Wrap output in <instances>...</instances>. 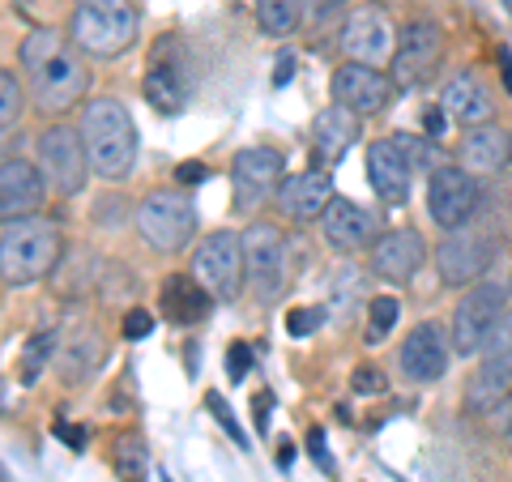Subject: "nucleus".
<instances>
[{
  "label": "nucleus",
  "mask_w": 512,
  "mask_h": 482,
  "mask_svg": "<svg viewBox=\"0 0 512 482\" xmlns=\"http://www.w3.org/2000/svg\"><path fill=\"white\" fill-rule=\"evenodd\" d=\"M18 56H22L26 82H30V99H35L43 116H60V111H69L86 99V90H90L86 52L69 35L30 30Z\"/></svg>",
  "instance_id": "nucleus-1"
},
{
  "label": "nucleus",
  "mask_w": 512,
  "mask_h": 482,
  "mask_svg": "<svg viewBox=\"0 0 512 482\" xmlns=\"http://www.w3.org/2000/svg\"><path fill=\"white\" fill-rule=\"evenodd\" d=\"M82 141H86V158L94 175L103 180H128L137 163V124L128 116V107L111 94L86 99L82 111Z\"/></svg>",
  "instance_id": "nucleus-2"
},
{
  "label": "nucleus",
  "mask_w": 512,
  "mask_h": 482,
  "mask_svg": "<svg viewBox=\"0 0 512 482\" xmlns=\"http://www.w3.org/2000/svg\"><path fill=\"white\" fill-rule=\"evenodd\" d=\"M64 261V235L47 218H18L0 227V282L5 286H30L52 278Z\"/></svg>",
  "instance_id": "nucleus-3"
},
{
  "label": "nucleus",
  "mask_w": 512,
  "mask_h": 482,
  "mask_svg": "<svg viewBox=\"0 0 512 482\" xmlns=\"http://www.w3.org/2000/svg\"><path fill=\"white\" fill-rule=\"evenodd\" d=\"M141 35L133 0H77L69 13V39L94 60H116Z\"/></svg>",
  "instance_id": "nucleus-4"
},
{
  "label": "nucleus",
  "mask_w": 512,
  "mask_h": 482,
  "mask_svg": "<svg viewBox=\"0 0 512 482\" xmlns=\"http://www.w3.org/2000/svg\"><path fill=\"white\" fill-rule=\"evenodd\" d=\"M137 235L150 252L175 256L184 252L192 239H197V210H192V197L180 188H154L141 197V205L133 210Z\"/></svg>",
  "instance_id": "nucleus-5"
},
{
  "label": "nucleus",
  "mask_w": 512,
  "mask_h": 482,
  "mask_svg": "<svg viewBox=\"0 0 512 482\" xmlns=\"http://www.w3.org/2000/svg\"><path fill=\"white\" fill-rule=\"evenodd\" d=\"M35 158L47 180V192H56V197H77L86 188V175L94 171L86 158L82 128H69V124H47L39 133Z\"/></svg>",
  "instance_id": "nucleus-6"
},
{
  "label": "nucleus",
  "mask_w": 512,
  "mask_h": 482,
  "mask_svg": "<svg viewBox=\"0 0 512 482\" xmlns=\"http://www.w3.org/2000/svg\"><path fill=\"white\" fill-rule=\"evenodd\" d=\"M192 278L222 303H235L244 295L248 278H244V244H239V235L235 231L205 235L197 252H192Z\"/></svg>",
  "instance_id": "nucleus-7"
},
{
  "label": "nucleus",
  "mask_w": 512,
  "mask_h": 482,
  "mask_svg": "<svg viewBox=\"0 0 512 482\" xmlns=\"http://www.w3.org/2000/svg\"><path fill=\"white\" fill-rule=\"evenodd\" d=\"M239 244H244V278H248V291L256 299H278L282 286H286V239L274 222H248L244 235H239Z\"/></svg>",
  "instance_id": "nucleus-8"
},
{
  "label": "nucleus",
  "mask_w": 512,
  "mask_h": 482,
  "mask_svg": "<svg viewBox=\"0 0 512 482\" xmlns=\"http://www.w3.org/2000/svg\"><path fill=\"white\" fill-rule=\"evenodd\" d=\"M508 312V291L495 282H478L470 286L466 295H461L457 312H453V350L457 355H478V350H487L495 325L504 320Z\"/></svg>",
  "instance_id": "nucleus-9"
},
{
  "label": "nucleus",
  "mask_w": 512,
  "mask_h": 482,
  "mask_svg": "<svg viewBox=\"0 0 512 482\" xmlns=\"http://www.w3.org/2000/svg\"><path fill=\"white\" fill-rule=\"evenodd\" d=\"M282 171H286V158L274 146H244L231 158V192H235V210L239 214H252L261 210L265 201L278 197V184H282Z\"/></svg>",
  "instance_id": "nucleus-10"
},
{
  "label": "nucleus",
  "mask_w": 512,
  "mask_h": 482,
  "mask_svg": "<svg viewBox=\"0 0 512 482\" xmlns=\"http://www.w3.org/2000/svg\"><path fill=\"white\" fill-rule=\"evenodd\" d=\"M444 60V35L436 22L414 18L397 30V52H393V82L397 90L423 86Z\"/></svg>",
  "instance_id": "nucleus-11"
},
{
  "label": "nucleus",
  "mask_w": 512,
  "mask_h": 482,
  "mask_svg": "<svg viewBox=\"0 0 512 482\" xmlns=\"http://www.w3.org/2000/svg\"><path fill=\"white\" fill-rule=\"evenodd\" d=\"M338 43H342L346 60L376 64V69H384V64H393L397 30H393V22H389V13H384V9H376V5H359V9L342 22Z\"/></svg>",
  "instance_id": "nucleus-12"
},
{
  "label": "nucleus",
  "mask_w": 512,
  "mask_h": 482,
  "mask_svg": "<svg viewBox=\"0 0 512 482\" xmlns=\"http://www.w3.org/2000/svg\"><path fill=\"white\" fill-rule=\"evenodd\" d=\"M478 210V184L466 167H436L427 180V214L436 227L457 231Z\"/></svg>",
  "instance_id": "nucleus-13"
},
{
  "label": "nucleus",
  "mask_w": 512,
  "mask_h": 482,
  "mask_svg": "<svg viewBox=\"0 0 512 482\" xmlns=\"http://www.w3.org/2000/svg\"><path fill=\"white\" fill-rule=\"evenodd\" d=\"M491 261H495V244L474 227L448 231V239L436 248V269L444 286H478L483 273L491 269Z\"/></svg>",
  "instance_id": "nucleus-14"
},
{
  "label": "nucleus",
  "mask_w": 512,
  "mask_h": 482,
  "mask_svg": "<svg viewBox=\"0 0 512 482\" xmlns=\"http://www.w3.org/2000/svg\"><path fill=\"white\" fill-rule=\"evenodd\" d=\"M393 90L397 82L384 77L376 64H359V60H346L338 73H333V103L350 107L355 116H376L393 103Z\"/></svg>",
  "instance_id": "nucleus-15"
},
{
  "label": "nucleus",
  "mask_w": 512,
  "mask_h": 482,
  "mask_svg": "<svg viewBox=\"0 0 512 482\" xmlns=\"http://www.w3.org/2000/svg\"><path fill=\"white\" fill-rule=\"evenodd\" d=\"M43 201H47V180L39 163H26V158L0 163V227L18 218H35Z\"/></svg>",
  "instance_id": "nucleus-16"
},
{
  "label": "nucleus",
  "mask_w": 512,
  "mask_h": 482,
  "mask_svg": "<svg viewBox=\"0 0 512 482\" xmlns=\"http://www.w3.org/2000/svg\"><path fill=\"white\" fill-rule=\"evenodd\" d=\"M146 99L154 111H163V116H175V111H184L188 103V73H184V56H180V43L175 39H163L158 43V52L150 56V69H146Z\"/></svg>",
  "instance_id": "nucleus-17"
},
{
  "label": "nucleus",
  "mask_w": 512,
  "mask_h": 482,
  "mask_svg": "<svg viewBox=\"0 0 512 482\" xmlns=\"http://www.w3.org/2000/svg\"><path fill=\"white\" fill-rule=\"evenodd\" d=\"M320 222H325V239L338 252H359V248H372L380 239V218L376 210H367V205L350 201V197H333L325 205V214H320Z\"/></svg>",
  "instance_id": "nucleus-18"
},
{
  "label": "nucleus",
  "mask_w": 512,
  "mask_h": 482,
  "mask_svg": "<svg viewBox=\"0 0 512 482\" xmlns=\"http://www.w3.org/2000/svg\"><path fill=\"white\" fill-rule=\"evenodd\" d=\"M397 363H402V376H410L414 384H431L448 372V337L440 325H414L406 333L402 350H397Z\"/></svg>",
  "instance_id": "nucleus-19"
},
{
  "label": "nucleus",
  "mask_w": 512,
  "mask_h": 482,
  "mask_svg": "<svg viewBox=\"0 0 512 482\" xmlns=\"http://www.w3.org/2000/svg\"><path fill=\"white\" fill-rule=\"evenodd\" d=\"M367 180H372V192L384 205H406L410 180H414L406 150L397 141H372L367 146Z\"/></svg>",
  "instance_id": "nucleus-20"
},
{
  "label": "nucleus",
  "mask_w": 512,
  "mask_h": 482,
  "mask_svg": "<svg viewBox=\"0 0 512 482\" xmlns=\"http://www.w3.org/2000/svg\"><path fill=\"white\" fill-rule=\"evenodd\" d=\"M423 256H427V248H423L419 231H410V227L384 231L372 244V273L384 282H410L414 273H419Z\"/></svg>",
  "instance_id": "nucleus-21"
},
{
  "label": "nucleus",
  "mask_w": 512,
  "mask_h": 482,
  "mask_svg": "<svg viewBox=\"0 0 512 482\" xmlns=\"http://www.w3.org/2000/svg\"><path fill=\"white\" fill-rule=\"evenodd\" d=\"M333 201V180L329 171H299L291 180L278 184L274 205L291 218V222H316L325 214V205Z\"/></svg>",
  "instance_id": "nucleus-22"
},
{
  "label": "nucleus",
  "mask_w": 512,
  "mask_h": 482,
  "mask_svg": "<svg viewBox=\"0 0 512 482\" xmlns=\"http://www.w3.org/2000/svg\"><path fill=\"white\" fill-rule=\"evenodd\" d=\"M440 107H444V116L448 120H457V124H491L495 116V103H491V90L478 82L474 73H457V77H448L444 90H440Z\"/></svg>",
  "instance_id": "nucleus-23"
},
{
  "label": "nucleus",
  "mask_w": 512,
  "mask_h": 482,
  "mask_svg": "<svg viewBox=\"0 0 512 482\" xmlns=\"http://www.w3.org/2000/svg\"><path fill=\"white\" fill-rule=\"evenodd\" d=\"M512 397V355H487V363L466 380V410L491 414Z\"/></svg>",
  "instance_id": "nucleus-24"
},
{
  "label": "nucleus",
  "mask_w": 512,
  "mask_h": 482,
  "mask_svg": "<svg viewBox=\"0 0 512 482\" xmlns=\"http://www.w3.org/2000/svg\"><path fill=\"white\" fill-rule=\"evenodd\" d=\"M512 158V137L500 133L495 124H474L466 137H461V167L470 175H495L504 171Z\"/></svg>",
  "instance_id": "nucleus-25"
},
{
  "label": "nucleus",
  "mask_w": 512,
  "mask_h": 482,
  "mask_svg": "<svg viewBox=\"0 0 512 482\" xmlns=\"http://www.w3.org/2000/svg\"><path fill=\"white\" fill-rule=\"evenodd\" d=\"M158 303H163V316L171 320V325H197V320L210 316L214 295L205 291L192 273H171V278L163 282V295H158Z\"/></svg>",
  "instance_id": "nucleus-26"
},
{
  "label": "nucleus",
  "mask_w": 512,
  "mask_h": 482,
  "mask_svg": "<svg viewBox=\"0 0 512 482\" xmlns=\"http://www.w3.org/2000/svg\"><path fill=\"white\" fill-rule=\"evenodd\" d=\"M359 120L363 116H355V111L342 107V103H333L316 116V154L325 158V167H333L359 141Z\"/></svg>",
  "instance_id": "nucleus-27"
},
{
  "label": "nucleus",
  "mask_w": 512,
  "mask_h": 482,
  "mask_svg": "<svg viewBox=\"0 0 512 482\" xmlns=\"http://www.w3.org/2000/svg\"><path fill=\"white\" fill-rule=\"evenodd\" d=\"M99 363H103V337H99V329H77L69 342L60 346V376L69 384L94 376V372H99Z\"/></svg>",
  "instance_id": "nucleus-28"
},
{
  "label": "nucleus",
  "mask_w": 512,
  "mask_h": 482,
  "mask_svg": "<svg viewBox=\"0 0 512 482\" xmlns=\"http://www.w3.org/2000/svg\"><path fill=\"white\" fill-rule=\"evenodd\" d=\"M256 5V22L269 39H286L295 35L299 22H303V9H308V0H252Z\"/></svg>",
  "instance_id": "nucleus-29"
},
{
  "label": "nucleus",
  "mask_w": 512,
  "mask_h": 482,
  "mask_svg": "<svg viewBox=\"0 0 512 482\" xmlns=\"http://www.w3.org/2000/svg\"><path fill=\"white\" fill-rule=\"evenodd\" d=\"M116 470L124 482H146L150 470V448L141 436H120L116 440Z\"/></svg>",
  "instance_id": "nucleus-30"
},
{
  "label": "nucleus",
  "mask_w": 512,
  "mask_h": 482,
  "mask_svg": "<svg viewBox=\"0 0 512 482\" xmlns=\"http://www.w3.org/2000/svg\"><path fill=\"white\" fill-rule=\"evenodd\" d=\"M94 282H99V295H103L107 303L133 299V295H137V278H133V269H128V265H103V273H99Z\"/></svg>",
  "instance_id": "nucleus-31"
},
{
  "label": "nucleus",
  "mask_w": 512,
  "mask_h": 482,
  "mask_svg": "<svg viewBox=\"0 0 512 482\" xmlns=\"http://www.w3.org/2000/svg\"><path fill=\"white\" fill-rule=\"evenodd\" d=\"M397 316H402V303H397L393 295H380V299H372V308H367V342L376 346L380 337L397 325Z\"/></svg>",
  "instance_id": "nucleus-32"
},
{
  "label": "nucleus",
  "mask_w": 512,
  "mask_h": 482,
  "mask_svg": "<svg viewBox=\"0 0 512 482\" xmlns=\"http://www.w3.org/2000/svg\"><path fill=\"white\" fill-rule=\"evenodd\" d=\"M22 107H26L22 82H18V77H13L9 69H0V128L18 124V120H22Z\"/></svg>",
  "instance_id": "nucleus-33"
},
{
  "label": "nucleus",
  "mask_w": 512,
  "mask_h": 482,
  "mask_svg": "<svg viewBox=\"0 0 512 482\" xmlns=\"http://www.w3.org/2000/svg\"><path fill=\"white\" fill-rule=\"evenodd\" d=\"M52 350H56V333H35V337H30V350H26V363H22V380L26 384L39 380L43 363L52 359Z\"/></svg>",
  "instance_id": "nucleus-34"
},
{
  "label": "nucleus",
  "mask_w": 512,
  "mask_h": 482,
  "mask_svg": "<svg viewBox=\"0 0 512 482\" xmlns=\"http://www.w3.org/2000/svg\"><path fill=\"white\" fill-rule=\"evenodd\" d=\"M325 325V308H291L286 312V333L291 337H308Z\"/></svg>",
  "instance_id": "nucleus-35"
},
{
  "label": "nucleus",
  "mask_w": 512,
  "mask_h": 482,
  "mask_svg": "<svg viewBox=\"0 0 512 482\" xmlns=\"http://www.w3.org/2000/svg\"><path fill=\"white\" fill-rule=\"evenodd\" d=\"M120 333H124V342H141V337H150V333H154V316H150L146 308H128Z\"/></svg>",
  "instance_id": "nucleus-36"
},
{
  "label": "nucleus",
  "mask_w": 512,
  "mask_h": 482,
  "mask_svg": "<svg viewBox=\"0 0 512 482\" xmlns=\"http://www.w3.org/2000/svg\"><path fill=\"white\" fill-rule=\"evenodd\" d=\"M350 389H355V393H384V389H389V380H384L380 367H355Z\"/></svg>",
  "instance_id": "nucleus-37"
},
{
  "label": "nucleus",
  "mask_w": 512,
  "mask_h": 482,
  "mask_svg": "<svg viewBox=\"0 0 512 482\" xmlns=\"http://www.w3.org/2000/svg\"><path fill=\"white\" fill-rule=\"evenodd\" d=\"M393 141L406 150V158H410V167H414V171L431 163V146H423L419 137H410V133H393Z\"/></svg>",
  "instance_id": "nucleus-38"
},
{
  "label": "nucleus",
  "mask_w": 512,
  "mask_h": 482,
  "mask_svg": "<svg viewBox=\"0 0 512 482\" xmlns=\"http://www.w3.org/2000/svg\"><path fill=\"white\" fill-rule=\"evenodd\" d=\"M487 355H512V308L504 312L500 325H495L491 342H487Z\"/></svg>",
  "instance_id": "nucleus-39"
},
{
  "label": "nucleus",
  "mask_w": 512,
  "mask_h": 482,
  "mask_svg": "<svg viewBox=\"0 0 512 482\" xmlns=\"http://www.w3.org/2000/svg\"><path fill=\"white\" fill-rule=\"evenodd\" d=\"M269 406H274V393H269V389L252 397V423H256V431H261V436L269 431Z\"/></svg>",
  "instance_id": "nucleus-40"
},
{
  "label": "nucleus",
  "mask_w": 512,
  "mask_h": 482,
  "mask_svg": "<svg viewBox=\"0 0 512 482\" xmlns=\"http://www.w3.org/2000/svg\"><path fill=\"white\" fill-rule=\"evenodd\" d=\"M56 436H60L64 444H69L73 453H82L86 440H90V431H86V427H73V423H56Z\"/></svg>",
  "instance_id": "nucleus-41"
},
{
  "label": "nucleus",
  "mask_w": 512,
  "mask_h": 482,
  "mask_svg": "<svg viewBox=\"0 0 512 482\" xmlns=\"http://www.w3.org/2000/svg\"><path fill=\"white\" fill-rule=\"evenodd\" d=\"M248 367H252V350H248L244 342H235V346H231V380H244Z\"/></svg>",
  "instance_id": "nucleus-42"
},
{
  "label": "nucleus",
  "mask_w": 512,
  "mask_h": 482,
  "mask_svg": "<svg viewBox=\"0 0 512 482\" xmlns=\"http://www.w3.org/2000/svg\"><path fill=\"white\" fill-rule=\"evenodd\" d=\"M210 406H214V419H218L222 427H227V431H231V440H235V444H244V431H239V427H235V419H231V410H227V401H218V397H210Z\"/></svg>",
  "instance_id": "nucleus-43"
},
{
  "label": "nucleus",
  "mask_w": 512,
  "mask_h": 482,
  "mask_svg": "<svg viewBox=\"0 0 512 482\" xmlns=\"http://www.w3.org/2000/svg\"><path fill=\"white\" fill-rule=\"evenodd\" d=\"M175 180H180L184 188L201 184V180H205V163H180V171H175Z\"/></svg>",
  "instance_id": "nucleus-44"
},
{
  "label": "nucleus",
  "mask_w": 512,
  "mask_h": 482,
  "mask_svg": "<svg viewBox=\"0 0 512 482\" xmlns=\"http://www.w3.org/2000/svg\"><path fill=\"white\" fill-rule=\"evenodd\" d=\"M308 444H312V457H316L320 465H325V470H333V457H329V448H325V436H320V431H312Z\"/></svg>",
  "instance_id": "nucleus-45"
},
{
  "label": "nucleus",
  "mask_w": 512,
  "mask_h": 482,
  "mask_svg": "<svg viewBox=\"0 0 512 482\" xmlns=\"http://www.w3.org/2000/svg\"><path fill=\"white\" fill-rule=\"evenodd\" d=\"M444 120H448V116H444V107H431V111H427V116H423V124H427V133H431V137H444Z\"/></svg>",
  "instance_id": "nucleus-46"
},
{
  "label": "nucleus",
  "mask_w": 512,
  "mask_h": 482,
  "mask_svg": "<svg viewBox=\"0 0 512 482\" xmlns=\"http://www.w3.org/2000/svg\"><path fill=\"white\" fill-rule=\"evenodd\" d=\"M500 77H504V86L512 94V52H508V47H500Z\"/></svg>",
  "instance_id": "nucleus-47"
},
{
  "label": "nucleus",
  "mask_w": 512,
  "mask_h": 482,
  "mask_svg": "<svg viewBox=\"0 0 512 482\" xmlns=\"http://www.w3.org/2000/svg\"><path fill=\"white\" fill-rule=\"evenodd\" d=\"M291 73H295V60H291V56H282V60H278V73H274V86H282Z\"/></svg>",
  "instance_id": "nucleus-48"
},
{
  "label": "nucleus",
  "mask_w": 512,
  "mask_h": 482,
  "mask_svg": "<svg viewBox=\"0 0 512 482\" xmlns=\"http://www.w3.org/2000/svg\"><path fill=\"white\" fill-rule=\"evenodd\" d=\"M291 461H295V448H291V444H286V448H282V453H278V465H291Z\"/></svg>",
  "instance_id": "nucleus-49"
},
{
  "label": "nucleus",
  "mask_w": 512,
  "mask_h": 482,
  "mask_svg": "<svg viewBox=\"0 0 512 482\" xmlns=\"http://www.w3.org/2000/svg\"><path fill=\"white\" fill-rule=\"evenodd\" d=\"M0 414H5V384H0Z\"/></svg>",
  "instance_id": "nucleus-50"
},
{
  "label": "nucleus",
  "mask_w": 512,
  "mask_h": 482,
  "mask_svg": "<svg viewBox=\"0 0 512 482\" xmlns=\"http://www.w3.org/2000/svg\"><path fill=\"white\" fill-rule=\"evenodd\" d=\"M500 5H504V9H508V13H512V0H500Z\"/></svg>",
  "instance_id": "nucleus-51"
},
{
  "label": "nucleus",
  "mask_w": 512,
  "mask_h": 482,
  "mask_svg": "<svg viewBox=\"0 0 512 482\" xmlns=\"http://www.w3.org/2000/svg\"><path fill=\"white\" fill-rule=\"evenodd\" d=\"M508 444H512V419H508Z\"/></svg>",
  "instance_id": "nucleus-52"
},
{
  "label": "nucleus",
  "mask_w": 512,
  "mask_h": 482,
  "mask_svg": "<svg viewBox=\"0 0 512 482\" xmlns=\"http://www.w3.org/2000/svg\"><path fill=\"white\" fill-rule=\"evenodd\" d=\"M333 5H338V0H333Z\"/></svg>",
  "instance_id": "nucleus-53"
}]
</instances>
